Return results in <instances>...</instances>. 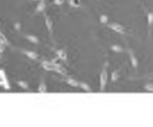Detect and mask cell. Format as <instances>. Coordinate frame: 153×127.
I'll return each instance as SVG.
<instances>
[{
  "mask_svg": "<svg viewBox=\"0 0 153 127\" xmlns=\"http://www.w3.org/2000/svg\"><path fill=\"white\" fill-rule=\"evenodd\" d=\"M41 66L42 68H44L45 70H47V71H54V72H57L59 73V74L61 75H65V76H66V70L65 68H59L57 66H55V65L53 64L52 62L48 60H43L41 62Z\"/></svg>",
  "mask_w": 153,
  "mask_h": 127,
  "instance_id": "obj_1",
  "label": "cell"
},
{
  "mask_svg": "<svg viewBox=\"0 0 153 127\" xmlns=\"http://www.w3.org/2000/svg\"><path fill=\"white\" fill-rule=\"evenodd\" d=\"M108 61H105L104 65L102 67V71L100 73V77H99V84H100V92H104L106 84H107V79H108Z\"/></svg>",
  "mask_w": 153,
  "mask_h": 127,
  "instance_id": "obj_2",
  "label": "cell"
},
{
  "mask_svg": "<svg viewBox=\"0 0 153 127\" xmlns=\"http://www.w3.org/2000/svg\"><path fill=\"white\" fill-rule=\"evenodd\" d=\"M107 28H109L110 30L117 32L118 34H122V35H125L126 34V28L123 24L118 23H107Z\"/></svg>",
  "mask_w": 153,
  "mask_h": 127,
  "instance_id": "obj_3",
  "label": "cell"
},
{
  "mask_svg": "<svg viewBox=\"0 0 153 127\" xmlns=\"http://www.w3.org/2000/svg\"><path fill=\"white\" fill-rule=\"evenodd\" d=\"M128 54H129L130 61H131V63H132L133 68H134V69H137L138 66H139V62H138V59H137V57H136L134 51H133L132 49L128 48Z\"/></svg>",
  "mask_w": 153,
  "mask_h": 127,
  "instance_id": "obj_4",
  "label": "cell"
},
{
  "mask_svg": "<svg viewBox=\"0 0 153 127\" xmlns=\"http://www.w3.org/2000/svg\"><path fill=\"white\" fill-rule=\"evenodd\" d=\"M21 52L23 53V54H25L27 56L28 58H30L31 60H37L39 59V54L37 52H35V51H31V50H26V49H23V50H21Z\"/></svg>",
  "mask_w": 153,
  "mask_h": 127,
  "instance_id": "obj_5",
  "label": "cell"
},
{
  "mask_svg": "<svg viewBox=\"0 0 153 127\" xmlns=\"http://www.w3.org/2000/svg\"><path fill=\"white\" fill-rule=\"evenodd\" d=\"M44 19H45V24H46V28H47L48 32L50 33V35H52L53 33V21L51 19V18L47 14H44Z\"/></svg>",
  "mask_w": 153,
  "mask_h": 127,
  "instance_id": "obj_6",
  "label": "cell"
},
{
  "mask_svg": "<svg viewBox=\"0 0 153 127\" xmlns=\"http://www.w3.org/2000/svg\"><path fill=\"white\" fill-rule=\"evenodd\" d=\"M55 54L65 63H68V53H66L65 50H63V49H56Z\"/></svg>",
  "mask_w": 153,
  "mask_h": 127,
  "instance_id": "obj_7",
  "label": "cell"
},
{
  "mask_svg": "<svg viewBox=\"0 0 153 127\" xmlns=\"http://www.w3.org/2000/svg\"><path fill=\"white\" fill-rule=\"evenodd\" d=\"M65 81L74 87H80V81H78V80L73 79V77H66V79H65Z\"/></svg>",
  "mask_w": 153,
  "mask_h": 127,
  "instance_id": "obj_8",
  "label": "cell"
},
{
  "mask_svg": "<svg viewBox=\"0 0 153 127\" xmlns=\"http://www.w3.org/2000/svg\"><path fill=\"white\" fill-rule=\"evenodd\" d=\"M25 38L27 39L28 41H30L31 43L33 44H39L40 43V40H39V38L35 35H30V34H26L25 35Z\"/></svg>",
  "mask_w": 153,
  "mask_h": 127,
  "instance_id": "obj_9",
  "label": "cell"
},
{
  "mask_svg": "<svg viewBox=\"0 0 153 127\" xmlns=\"http://www.w3.org/2000/svg\"><path fill=\"white\" fill-rule=\"evenodd\" d=\"M46 8V1L45 0H42V1H39L38 5L36 6V9H35V12L38 13V12H42L44 11V9Z\"/></svg>",
  "mask_w": 153,
  "mask_h": 127,
  "instance_id": "obj_10",
  "label": "cell"
},
{
  "mask_svg": "<svg viewBox=\"0 0 153 127\" xmlns=\"http://www.w3.org/2000/svg\"><path fill=\"white\" fill-rule=\"evenodd\" d=\"M147 23H148V28H149V34H150L151 26H153V12L152 11H147Z\"/></svg>",
  "mask_w": 153,
  "mask_h": 127,
  "instance_id": "obj_11",
  "label": "cell"
},
{
  "mask_svg": "<svg viewBox=\"0 0 153 127\" xmlns=\"http://www.w3.org/2000/svg\"><path fill=\"white\" fill-rule=\"evenodd\" d=\"M39 92H47V84H45L43 79H41V81L39 84V87H38V90H37Z\"/></svg>",
  "mask_w": 153,
  "mask_h": 127,
  "instance_id": "obj_12",
  "label": "cell"
},
{
  "mask_svg": "<svg viewBox=\"0 0 153 127\" xmlns=\"http://www.w3.org/2000/svg\"><path fill=\"white\" fill-rule=\"evenodd\" d=\"M120 77V69H115L111 72V81L112 82H115Z\"/></svg>",
  "mask_w": 153,
  "mask_h": 127,
  "instance_id": "obj_13",
  "label": "cell"
},
{
  "mask_svg": "<svg viewBox=\"0 0 153 127\" xmlns=\"http://www.w3.org/2000/svg\"><path fill=\"white\" fill-rule=\"evenodd\" d=\"M68 3H70V6L74 7V8H79L82 6L81 0H68Z\"/></svg>",
  "mask_w": 153,
  "mask_h": 127,
  "instance_id": "obj_14",
  "label": "cell"
},
{
  "mask_svg": "<svg viewBox=\"0 0 153 127\" xmlns=\"http://www.w3.org/2000/svg\"><path fill=\"white\" fill-rule=\"evenodd\" d=\"M61 61L62 60H61L59 57H55V58H52V59H51V62H52L55 66H57L59 68H63V64L61 63Z\"/></svg>",
  "mask_w": 153,
  "mask_h": 127,
  "instance_id": "obj_15",
  "label": "cell"
},
{
  "mask_svg": "<svg viewBox=\"0 0 153 127\" xmlns=\"http://www.w3.org/2000/svg\"><path fill=\"white\" fill-rule=\"evenodd\" d=\"M80 87H81V89H83L84 91H86V92H92V89H91V87L87 84V82L80 81Z\"/></svg>",
  "mask_w": 153,
  "mask_h": 127,
  "instance_id": "obj_16",
  "label": "cell"
},
{
  "mask_svg": "<svg viewBox=\"0 0 153 127\" xmlns=\"http://www.w3.org/2000/svg\"><path fill=\"white\" fill-rule=\"evenodd\" d=\"M16 84H18L19 87H21L22 89H24V90H27V91L29 90L28 82L25 81V80H18V81H16Z\"/></svg>",
  "mask_w": 153,
  "mask_h": 127,
  "instance_id": "obj_17",
  "label": "cell"
},
{
  "mask_svg": "<svg viewBox=\"0 0 153 127\" xmlns=\"http://www.w3.org/2000/svg\"><path fill=\"white\" fill-rule=\"evenodd\" d=\"M110 49L113 51V52H117V53H120V52H124V48L120 45H112Z\"/></svg>",
  "mask_w": 153,
  "mask_h": 127,
  "instance_id": "obj_18",
  "label": "cell"
},
{
  "mask_svg": "<svg viewBox=\"0 0 153 127\" xmlns=\"http://www.w3.org/2000/svg\"><path fill=\"white\" fill-rule=\"evenodd\" d=\"M0 37H1V43H3L5 46H10V43H9V41L7 40V38L5 36H4L3 33L0 34Z\"/></svg>",
  "mask_w": 153,
  "mask_h": 127,
  "instance_id": "obj_19",
  "label": "cell"
},
{
  "mask_svg": "<svg viewBox=\"0 0 153 127\" xmlns=\"http://www.w3.org/2000/svg\"><path fill=\"white\" fill-rule=\"evenodd\" d=\"M99 21L101 23L103 24H107L108 23V16L105 15V14H101L100 18H99Z\"/></svg>",
  "mask_w": 153,
  "mask_h": 127,
  "instance_id": "obj_20",
  "label": "cell"
},
{
  "mask_svg": "<svg viewBox=\"0 0 153 127\" xmlns=\"http://www.w3.org/2000/svg\"><path fill=\"white\" fill-rule=\"evenodd\" d=\"M1 84L4 85V87H5L6 90H10V85H9L8 81H7V79H5L4 76H2V81Z\"/></svg>",
  "mask_w": 153,
  "mask_h": 127,
  "instance_id": "obj_21",
  "label": "cell"
},
{
  "mask_svg": "<svg viewBox=\"0 0 153 127\" xmlns=\"http://www.w3.org/2000/svg\"><path fill=\"white\" fill-rule=\"evenodd\" d=\"M144 89L148 92H153V84L152 82H148L144 85Z\"/></svg>",
  "mask_w": 153,
  "mask_h": 127,
  "instance_id": "obj_22",
  "label": "cell"
},
{
  "mask_svg": "<svg viewBox=\"0 0 153 127\" xmlns=\"http://www.w3.org/2000/svg\"><path fill=\"white\" fill-rule=\"evenodd\" d=\"M65 2V0H53V4L55 5H61Z\"/></svg>",
  "mask_w": 153,
  "mask_h": 127,
  "instance_id": "obj_23",
  "label": "cell"
},
{
  "mask_svg": "<svg viewBox=\"0 0 153 127\" xmlns=\"http://www.w3.org/2000/svg\"><path fill=\"white\" fill-rule=\"evenodd\" d=\"M14 28H16V30H21V23H14Z\"/></svg>",
  "mask_w": 153,
  "mask_h": 127,
  "instance_id": "obj_24",
  "label": "cell"
},
{
  "mask_svg": "<svg viewBox=\"0 0 153 127\" xmlns=\"http://www.w3.org/2000/svg\"><path fill=\"white\" fill-rule=\"evenodd\" d=\"M4 46H5V45H4L3 43H1V48H0V52H1V53H3V50H4Z\"/></svg>",
  "mask_w": 153,
  "mask_h": 127,
  "instance_id": "obj_25",
  "label": "cell"
},
{
  "mask_svg": "<svg viewBox=\"0 0 153 127\" xmlns=\"http://www.w3.org/2000/svg\"><path fill=\"white\" fill-rule=\"evenodd\" d=\"M32 1H42V0H32Z\"/></svg>",
  "mask_w": 153,
  "mask_h": 127,
  "instance_id": "obj_26",
  "label": "cell"
},
{
  "mask_svg": "<svg viewBox=\"0 0 153 127\" xmlns=\"http://www.w3.org/2000/svg\"><path fill=\"white\" fill-rule=\"evenodd\" d=\"M151 77H153V74H152V75H151Z\"/></svg>",
  "mask_w": 153,
  "mask_h": 127,
  "instance_id": "obj_27",
  "label": "cell"
}]
</instances>
